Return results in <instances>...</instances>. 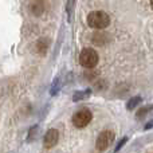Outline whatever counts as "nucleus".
I'll return each mask as SVG.
<instances>
[{"instance_id": "obj_1", "label": "nucleus", "mask_w": 153, "mask_h": 153, "mask_svg": "<svg viewBox=\"0 0 153 153\" xmlns=\"http://www.w3.org/2000/svg\"><path fill=\"white\" fill-rule=\"evenodd\" d=\"M87 24L94 30H103L110 24V16L103 11H93L87 15Z\"/></svg>"}, {"instance_id": "obj_2", "label": "nucleus", "mask_w": 153, "mask_h": 153, "mask_svg": "<svg viewBox=\"0 0 153 153\" xmlns=\"http://www.w3.org/2000/svg\"><path fill=\"white\" fill-rule=\"evenodd\" d=\"M79 63L86 69H93L98 63V53L94 48H83L79 54Z\"/></svg>"}, {"instance_id": "obj_3", "label": "nucleus", "mask_w": 153, "mask_h": 153, "mask_svg": "<svg viewBox=\"0 0 153 153\" xmlns=\"http://www.w3.org/2000/svg\"><path fill=\"white\" fill-rule=\"evenodd\" d=\"M93 118V114L89 109H81L73 116V124L75 128H85L86 125L90 124Z\"/></svg>"}, {"instance_id": "obj_4", "label": "nucleus", "mask_w": 153, "mask_h": 153, "mask_svg": "<svg viewBox=\"0 0 153 153\" xmlns=\"http://www.w3.org/2000/svg\"><path fill=\"white\" fill-rule=\"evenodd\" d=\"M114 137H116V136H114V132H111V130H103V132H101L100 136H98V138H97V143H95L97 149L100 152L106 151V149L113 144Z\"/></svg>"}, {"instance_id": "obj_5", "label": "nucleus", "mask_w": 153, "mask_h": 153, "mask_svg": "<svg viewBox=\"0 0 153 153\" xmlns=\"http://www.w3.org/2000/svg\"><path fill=\"white\" fill-rule=\"evenodd\" d=\"M59 141V132L56 129H50L47 130V133L45 134V138H43V144L47 149L53 148L58 144Z\"/></svg>"}, {"instance_id": "obj_6", "label": "nucleus", "mask_w": 153, "mask_h": 153, "mask_svg": "<svg viewBox=\"0 0 153 153\" xmlns=\"http://www.w3.org/2000/svg\"><path fill=\"white\" fill-rule=\"evenodd\" d=\"M30 11H31V13L34 16H42L46 11V1L45 0H35V1H32Z\"/></svg>"}, {"instance_id": "obj_7", "label": "nucleus", "mask_w": 153, "mask_h": 153, "mask_svg": "<svg viewBox=\"0 0 153 153\" xmlns=\"http://www.w3.org/2000/svg\"><path fill=\"white\" fill-rule=\"evenodd\" d=\"M48 47H50V39L47 38H42L36 42V51L39 54H45Z\"/></svg>"}, {"instance_id": "obj_8", "label": "nucleus", "mask_w": 153, "mask_h": 153, "mask_svg": "<svg viewBox=\"0 0 153 153\" xmlns=\"http://www.w3.org/2000/svg\"><path fill=\"white\" fill-rule=\"evenodd\" d=\"M93 43L94 45H98V46H102L106 43V35L105 34H100V32H97V34L93 35Z\"/></svg>"}, {"instance_id": "obj_9", "label": "nucleus", "mask_w": 153, "mask_h": 153, "mask_svg": "<svg viewBox=\"0 0 153 153\" xmlns=\"http://www.w3.org/2000/svg\"><path fill=\"white\" fill-rule=\"evenodd\" d=\"M140 102H141V97H133V98H130V100H129L126 108L129 109V110H133L136 106H138V103H140Z\"/></svg>"}, {"instance_id": "obj_10", "label": "nucleus", "mask_w": 153, "mask_h": 153, "mask_svg": "<svg viewBox=\"0 0 153 153\" xmlns=\"http://www.w3.org/2000/svg\"><path fill=\"white\" fill-rule=\"evenodd\" d=\"M75 0H67V7H66V11H67V15H69V20L71 19V15L74 12V7H75Z\"/></svg>"}, {"instance_id": "obj_11", "label": "nucleus", "mask_w": 153, "mask_h": 153, "mask_svg": "<svg viewBox=\"0 0 153 153\" xmlns=\"http://www.w3.org/2000/svg\"><path fill=\"white\" fill-rule=\"evenodd\" d=\"M89 94H90V91H89V90H87L86 93H85V91H76V94L74 95V97H73V100H74V101L83 100V98H86Z\"/></svg>"}, {"instance_id": "obj_12", "label": "nucleus", "mask_w": 153, "mask_h": 153, "mask_svg": "<svg viewBox=\"0 0 153 153\" xmlns=\"http://www.w3.org/2000/svg\"><path fill=\"white\" fill-rule=\"evenodd\" d=\"M152 109V106H145V108H143V109H140V110L137 111V118H143L144 116H146V113H148L149 110Z\"/></svg>"}, {"instance_id": "obj_13", "label": "nucleus", "mask_w": 153, "mask_h": 153, "mask_svg": "<svg viewBox=\"0 0 153 153\" xmlns=\"http://www.w3.org/2000/svg\"><path fill=\"white\" fill-rule=\"evenodd\" d=\"M126 140H128V138H124V140H122V141H121V143H120V144H118V146H117V149H116V151H118V149H120V148H121V146H122V145H124V144H125V141H126Z\"/></svg>"}, {"instance_id": "obj_14", "label": "nucleus", "mask_w": 153, "mask_h": 153, "mask_svg": "<svg viewBox=\"0 0 153 153\" xmlns=\"http://www.w3.org/2000/svg\"><path fill=\"white\" fill-rule=\"evenodd\" d=\"M151 5H152V8H153V0H151Z\"/></svg>"}]
</instances>
